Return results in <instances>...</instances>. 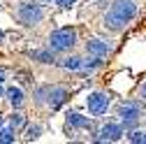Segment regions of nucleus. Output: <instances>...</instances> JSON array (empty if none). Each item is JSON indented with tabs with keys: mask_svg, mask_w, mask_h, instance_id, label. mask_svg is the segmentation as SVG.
Returning <instances> with one entry per match:
<instances>
[{
	"mask_svg": "<svg viewBox=\"0 0 146 144\" xmlns=\"http://www.w3.org/2000/svg\"><path fill=\"white\" fill-rule=\"evenodd\" d=\"M135 14H137L135 0H114V5L104 14V26L109 30H123L135 19Z\"/></svg>",
	"mask_w": 146,
	"mask_h": 144,
	"instance_id": "nucleus-1",
	"label": "nucleus"
},
{
	"mask_svg": "<svg viewBox=\"0 0 146 144\" xmlns=\"http://www.w3.org/2000/svg\"><path fill=\"white\" fill-rule=\"evenodd\" d=\"M77 44V33L72 28H60V30H53L51 37H49V47L53 51H67Z\"/></svg>",
	"mask_w": 146,
	"mask_h": 144,
	"instance_id": "nucleus-2",
	"label": "nucleus"
},
{
	"mask_svg": "<svg viewBox=\"0 0 146 144\" xmlns=\"http://www.w3.org/2000/svg\"><path fill=\"white\" fill-rule=\"evenodd\" d=\"M16 16L21 19V23H26V26H35V23L42 21L44 12H42L40 5H35V3H21L19 9H16Z\"/></svg>",
	"mask_w": 146,
	"mask_h": 144,
	"instance_id": "nucleus-3",
	"label": "nucleus"
},
{
	"mask_svg": "<svg viewBox=\"0 0 146 144\" xmlns=\"http://www.w3.org/2000/svg\"><path fill=\"white\" fill-rule=\"evenodd\" d=\"M139 105L137 102H123L121 107H118V116H121V121L125 123V128H132V125L139 121Z\"/></svg>",
	"mask_w": 146,
	"mask_h": 144,
	"instance_id": "nucleus-4",
	"label": "nucleus"
},
{
	"mask_svg": "<svg viewBox=\"0 0 146 144\" xmlns=\"http://www.w3.org/2000/svg\"><path fill=\"white\" fill-rule=\"evenodd\" d=\"M121 135H123V125H118V123H107V125H102V130H100V135H98L95 139H98V142H118Z\"/></svg>",
	"mask_w": 146,
	"mask_h": 144,
	"instance_id": "nucleus-5",
	"label": "nucleus"
},
{
	"mask_svg": "<svg viewBox=\"0 0 146 144\" xmlns=\"http://www.w3.org/2000/svg\"><path fill=\"white\" fill-rule=\"evenodd\" d=\"M107 107H109V98H107L104 93H93V95H88V109H90V114L100 116V114L107 112Z\"/></svg>",
	"mask_w": 146,
	"mask_h": 144,
	"instance_id": "nucleus-6",
	"label": "nucleus"
},
{
	"mask_svg": "<svg viewBox=\"0 0 146 144\" xmlns=\"http://www.w3.org/2000/svg\"><path fill=\"white\" fill-rule=\"evenodd\" d=\"M86 51L90 53V56L104 58L107 53H111V44H109V42H102V40H88V42H86Z\"/></svg>",
	"mask_w": 146,
	"mask_h": 144,
	"instance_id": "nucleus-7",
	"label": "nucleus"
},
{
	"mask_svg": "<svg viewBox=\"0 0 146 144\" xmlns=\"http://www.w3.org/2000/svg\"><path fill=\"white\" fill-rule=\"evenodd\" d=\"M65 88H51V98H49V105H51V109H58V107L63 105L65 100Z\"/></svg>",
	"mask_w": 146,
	"mask_h": 144,
	"instance_id": "nucleus-8",
	"label": "nucleus"
},
{
	"mask_svg": "<svg viewBox=\"0 0 146 144\" xmlns=\"http://www.w3.org/2000/svg\"><path fill=\"white\" fill-rule=\"evenodd\" d=\"M67 125H72V128H86L90 130V121L79 116V114H67Z\"/></svg>",
	"mask_w": 146,
	"mask_h": 144,
	"instance_id": "nucleus-9",
	"label": "nucleus"
},
{
	"mask_svg": "<svg viewBox=\"0 0 146 144\" xmlns=\"http://www.w3.org/2000/svg\"><path fill=\"white\" fill-rule=\"evenodd\" d=\"M7 100L12 102V107H21V102H23V93H21V88H16V86L7 88Z\"/></svg>",
	"mask_w": 146,
	"mask_h": 144,
	"instance_id": "nucleus-10",
	"label": "nucleus"
},
{
	"mask_svg": "<svg viewBox=\"0 0 146 144\" xmlns=\"http://www.w3.org/2000/svg\"><path fill=\"white\" fill-rule=\"evenodd\" d=\"M60 65H63L65 70H81V67H84V61H81V58H77V56H72V58L60 61Z\"/></svg>",
	"mask_w": 146,
	"mask_h": 144,
	"instance_id": "nucleus-11",
	"label": "nucleus"
},
{
	"mask_svg": "<svg viewBox=\"0 0 146 144\" xmlns=\"http://www.w3.org/2000/svg\"><path fill=\"white\" fill-rule=\"evenodd\" d=\"M0 142H14V130H0Z\"/></svg>",
	"mask_w": 146,
	"mask_h": 144,
	"instance_id": "nucleus-12",
	"label": "nucleus"
},
{
	"mask_svg": "<svg viewBox=\"0 0 146 144\" xmlns=\"http://www.w3.org/2000/svg\"><path fill=\"white\" fill-rule=\"evenodd\" d=\"M9 121H12V128H21V125H23V116L21 114H14Z\"/></svg>",
	"mask_w": 146,
	"mask_h": 144,
	"instance_id": "nucleus-13",
	"label": "nucleus"
},
{
	"mask_svg": "<svg viewBox=\"0 0 146 144\" xmlns=\"http://www.w3.org/2000/svg\"><path fill=\"white\" fill-rule=\"evenodd\" d=\"M130 142H144V133H132L130 135Z\"/></svg>",
	"mask_w": 146,
	"mask_h": 144,
	"instance_id": "nucleus-14",
	"label": "nucleus"
},
{
	"mask_svg": "<svg viewBox=\"0 0 146 144\" xmlns=\"http://www.w3.org/2000/svg\"><path fill=\"white\" fill-rule=\"evenodd\" d=\"M56 3H58V5H60V7H70V5H72V3H74V0H56Z\"/></svg>",
	"mask_w": 146,
	"mask_h": 144,
	"instance_id": "nucleus-15",
	"label": "nucleus"
},
{
	"mask_svg": "<svg viewBox=\"0 0 146 144\" xmlns=\"http://www.w3.org/2000/svg\"><path fill=\"white\" fill-rule=\"evenodd\" d=\"M37 133H40V128H30L28 130V137H37Z\"/></svg>",
	"mask_w": 146,
	"mask_h": 144,
	"instance_id": "nucleus-16",
	"label": "nucleus"
},
{
	"mask_svg": "<svg viewBox=\"0 0 146 144\" xmlns=\"http://www.w3.org/2000/svg\"><path fill=\"white\" fill-rule=\"evenodd\" d=\"M139 95H141V98H144V100H146V84H144V86H141V88H139Z\"/></svg>",
	"mask_w": 146,
	"mask_h": 144,
	"instance_id": "nucleus-17",
	"label": "nucleus"
},
{
	"mask_svg": "<svg viewBox=\"0 0 146 144\" xmlns=\"http://www.w3.org/2000/svg\"><path fill=\"white\" fill-rule=\"evenodd\" d=\"M0 125H3V116H0Z\"/></svg>",
	"mask_w": 146,
	"mask_h": 144,
	"instance_id": "nucleus-18",
	"label": "nucleus"
},
{
	"mask_svg": "<svg viewBox=\"0 0 146 144\" xmlns=\"http://www.w3.org/2000/svg\"><path fill=\"white\" fill-rule=\"evenodd\" d=\"M0 84H3V81H0ZM0 93H3V88H0Z\"/></svg>",
	"mask_w": 146,
	"mask_h": 144,
	"instance_id": "nucleus-19",
	"label": "nucleus"
},
{
	"mask_svg": "<svg viewBox=\"0 0 146 144\" xmlns=\"http://www.w3.org/2000/svg\"><path fill=\"white\" fill-rule=\"evenodd\" d=\"M0 40H3V33H0Z\"/></svg>",
	"mask_w": 146,
	"mask_h": 144,
	"instance_id": "nucleus-20",
	"label": "nucleus"
},
{
	"mask_svg": "<svg viewBox=\"0 0 146 144\" xmlns=\"http://www.w3.org/2000/svg\"><path fill=\"white\" fill-rule=\"evenodd\" d=\"M144 142H146V135H144Z\"/></svg>",
	"mask_w": 146,
	"mask_h": 144,
	"instance_id": "nucleus-21",
	"label": "nucleus"
}]
</instances>
